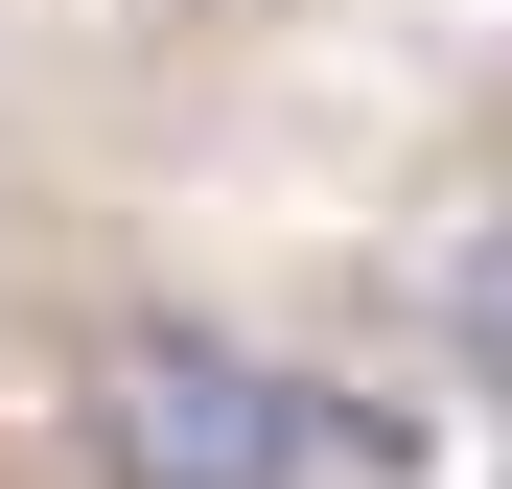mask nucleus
Here are the masks:
<instances>
[{
	"instance_id": "f03ea898",
	"label": "nucleus",
	"mask_w": 512,
	"mask_h": 489,
	"mask_svg": "<svg viewBox=\"0 0 512 489\" xmlns=\"http://www.w3.org/2000/svg\"><path fill=\"white\" fill-rule=\"evenodd\" d=\"M443 373H466L489 420H512V187H489V210L443 233Z\"/></svg>"
},
{
	"instance_id": "f257e3e1",
	"label": "nucleus",
	"mask_w": 512,
	"mask_h": 489,
	"mask_svg": "<svg viewBox=\"0 0 512 489\" xmlns=\"http://www.w3.org/2000/svg\"><path fill=\"white\" fill-rule=\"evenodd\" d=\"M70 443H94V489H303L326 466V373H280L210 303H117L70 350Z\"/></svg>"
}]
</instances>
